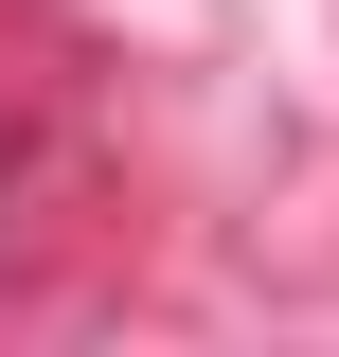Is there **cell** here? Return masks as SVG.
Masks as SVG:
<instances>
[{"instance_id":"cell-1","label":"cell","mask_w":339,"mask_h":357,"mask_svg":"<svg viewBox=\"0 0 339 357\" xmlns=\"http://www.w3.org/2000/svg\"><path fill=\"white\" fill-rule=\"evenodd\" d=\"M0 197H18V143H0Z\"/></svg>"}]
</instances>
